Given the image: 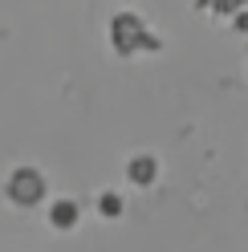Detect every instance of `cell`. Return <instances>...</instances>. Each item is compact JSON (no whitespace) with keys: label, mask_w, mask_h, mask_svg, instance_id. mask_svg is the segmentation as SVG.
<instances>
[{"label":"cell","mask_w":248,"mask_h":252,"mask_svg":"<svg viewBox=\"0 0 248 252\" xmlns=\"http://www.w3.org/2000/svg\"><path fill=\"white\" fill-rule=\"evenodd\" d=\"M41 195H45V183H41L37 171H17V175H12V199L33 203V199H41Z\"/></svg>","instance_id":"cell-1"},{"label":"cell","mask_w":248,"mask_h":252,"mask_svg":"<svg viewBox=\"0 0 248 252\" xmlns=\"http://www.w3.org/2000/svg\"><path fill=\"white\" fill-rule=\"evenodd\" d=\"M114 41H118V49H134V45H151V37L143 33V25H138L134 17H118V21H114Z\"/></svg>","instance_id":"cell-2"},{"label":"cell","mask_w":248,"mask_h":252,"mask_svg":"<svg viewBox=\"0 0 248 252\" xmlns=\"http://www.w3.org/2000/svg\"><path fill=\"white\" fill-rule=\"evenodd\" d=\"M53 224H57V228H73V224H77V203H69V199L53 203Z\"/></svg>","instance_id":"cell-3"},{"label":"cell","mask_w":248,"mask_h":252,"mask_svg":"<svg viewBox=\"0 0 248 252\" xmlns=\"http://www.w3.org/2000/svg\"><path fill=\"white\" fill-rule=\"evenodd\" d=\"M130 179L134 183H151L155 179V159H134L130 163Z\"/></svg>","instance_id":"cell-4"},{"label":"cell","mask_w":248,"mask_h":252,"mask_svg":"<svg viewBox=\"0 0 248 252\" xmlns=\"http://www.w3.org/2000/svg\"><path fill=\"white\" fill-rule=\"evenodd\" d=\"M102 212H106V216H118V212H122L118 195H102Z\"/></svg>","instance_id":"cell-5"},{"label":"cell","mask_w":248,"mask_h":252,"mask_svg":"<svg viewBox=\"0 0 248 252\" xmlns=\"http://www.w3.org/2000/svg\"><path fill=\"white\" fill-rule=\"evenodd\" d=\"M236 25H240V29H244V33H248V12H244V17H240V21H236Z\"/></svg>","instance_id":"cell-6"}]
</instances>
